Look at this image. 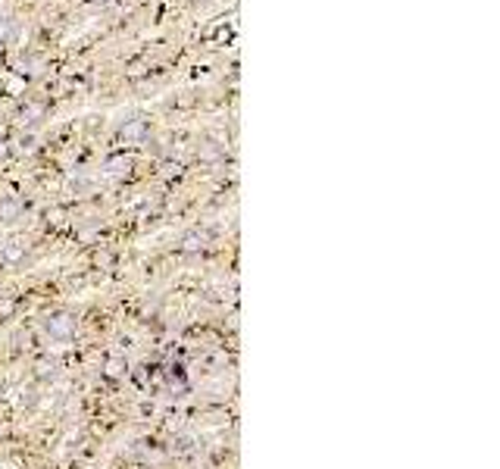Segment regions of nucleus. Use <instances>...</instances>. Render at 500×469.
<instances>
[{"instance_id":"nucleus-1","label":"nucleus","mask_w":500,"mask_h":469,"mask_svg":"<svg viewBox=\"0 0 500 469\" xmlns=\"http://www.w3.org/2000/svg\"><path fill=\"white\" fill-rule=\"evenodd\" d=\"M6 35H10V25H6V22H0V41H3Z\"/></svg>"}]
</instances>
